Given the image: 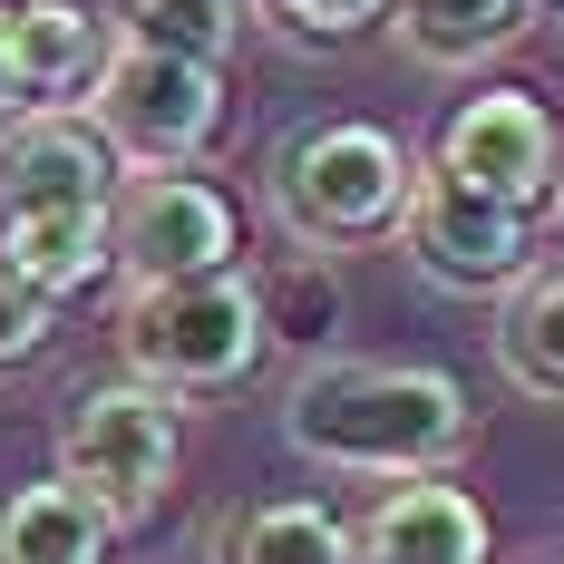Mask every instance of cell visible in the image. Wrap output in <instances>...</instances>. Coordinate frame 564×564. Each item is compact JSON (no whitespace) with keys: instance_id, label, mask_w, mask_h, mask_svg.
I'll return each mask as SVG.
<instances>
[{"instance_id":"cell-12","label":"cell","mask_w":564,"mask_h":564,"mask_svg":"<svg viewBox=\"0 0 564 564\" xmlns=\"http://www.w3.org/2000/svg\"><path fill=\"white\" fill-rule=\"evenodd\" d=\"M205 564H350V525L322 497H253L205 525Z\"/></svg>"},{"instance_id":"cell-2","label":"cell","mask_w":564,"mask_h":564,"mask_svg":"<svg viewBox=\"0 0 564 564\" xmlns=\"http://www.w3.org/2000/svg\"><path fill=\"white\" fill-rule=\"evenodd\" d=\"M409 175H419V156L390 127H370V117H302L273 147V166H263V195H273L282 234L302 253H350V243H390L399 234Z\"/></svg>"},{"instance_id":"cell-16","label":"cell","mask_w":564,"mask_h":564,"mask_svg":"<svg viewBox=\"0 0 564 564\" xmlns=\"http://www.w3.org/2000/svg\"><path fill=\"white\" fill-rule=\"evenodd\" d=\"M497 370L525 399H564V263H535L507 292V312H497Z\"/></svg>"},{"instance_id":"cell-10","label":"cell","mask_w":564,"mask_h":564,"mask_svg":"<svg viewBox=\"0 0 564 564\" xmlns=\"http://www.w3.org/2000/svg\"><path fill=\"white\" fill-rule=\"evenodd\" d=\"M350 564H497V525L448 477H399L350 525Z\"/></svg>"},{"instance_id":"cell-9","label":"cell","mask_w":564,"mask_h":564,"mask_svg":"<svg viewBox=\"0 0 564 564\" xmlns=\"http://www.w3.org/2000/svg\"><path fill=\"white\" fill-rule=\"evenodd\" d=\"M117 175L127 166L68 108H30L20 127H0V215H108Z\"/></svg>"},{"instance_id":"cell-22","label":"cell","mask_w":564,"mask_h":564,"mask_svg":"<svg viewBox=\"0 0 564 564\" xmlns=\"http://www.w3.org/2000/svg\"><path fill=\"white\" fill-rule=\"evenodd\" d=\"M545 205H555V225H564V156H555V195H545Z\"/></svg>"},{"instance_id":"cell-15","label":"cell","mask_w":564,"mask_h":564,"mask_svg":"<svg viewBox=\"0 0 564 564\" xmlns=\"http://www.w3.org/2000/svg\"><path fill=\"white\" fill-rule=\"evenodd\" d=\"M399 20V50L419 68H477L525 40V0H390Z\"/></svg>"},{"instance_id":"cell-20","label":"cell","mask_w":564,"mask_h":564,"mask_svg":"<svg viewBox=\"0 0 564 564\" xmlns=\"http://www.w3.org/2000/svg\"><path fill=\"white\" fill-rule=\"evenodd\" d=\"M263 322H292V340H312V350H322V340H332V282L322 273H292V292H263Z\"/></svg>"},{"instance_id":"cell-13","label":"cell","mask_w":564,"mask_h":564,"mask_svg":"<svg viewBox=\"0 0 564 564\" xmlns=\"http://www.w3.org/2000/svg\"><path fill=\"white\" fill-rule=\"evenodd\" d=\"M117 525L68 477H30L0 497V564H108Z\"/></svg>"},{"instance_id":"cell-7","label":"cell","mask_w":564,"mask_h":564,"mask_svg":"<svg viewBox=\"0 0 564 564\" xmlns=\"http://www.w3.org/2000/svg\"><path fill=\"white\" fill-rule=\"evenodd\" d=\"M108 273H127V292L234 273V205L195 166L117 175V195H108Z\"/></svg>"},{"instance_id":"cell-21","label":"cell","mask_w":564,"mask_h":564,"mask_svg":"<svg viewBox=\"0 0 564 564\" xmlns=\"http://www.w3.org/2000/svg\"><path fill=\"white\" fill-rule=\"evenodd\" d=\"M30 117V88H20V58H10V10H0V127Z\"/></svg>"},{"instance_id":"cell-6","label":"cell","mask_w":564,"mask_h":564,"mask_svg":"<svg viewBox=\"0 0 564 564\" xmlns=\"http://www.w3.org/2000/svg\"><path fill=\"white\" fill-rule=\"evenodd\" d=\"M399 253L438 292H516L535 273V225L516 205H497V195L457 185L448 166H419L409 205H399Z\"/></svg>"},{"instance_id":"cell-14","label":"cell","mask_w":564,"mask_h":564,"mask_svg":"<svg viewBox=\"0 0 564 564\" xmlns=\"http://www.w3.org/2000/svg\"><path fill=\"white\" fill-rule=\"evenodd\" d=\"M0 273L58 312L68 292L108 273V215H0Z\"/></svg>"},{"instance_id":"cell-24","label":"cell","mask_w":564,"mask_h":564,"mask_svg":"<svg viewBox=\"0 0 564 564\" xmlns=\"http://www.w3.org/2000/svg\"><path fill=\"white\" fill-rule=\"evenodd\" d=\"M555 10H564V0H555Z\"/></svg>"},{"instance_id":"cell-17","label":"cell","mask_w":564,"mask_h":564,"mask_svg":"<svg viewBox=\"0 0 564 564\" xmlns=\"http://www.w3.org/2000/svg\"><path fill=\"white\" fill-rule=\"evenodd\" d=\"M243 10H253V0H127L117 40L166 50V58H195V68H225V50L243 40Z\"/></svg>"},{"instance_id":"cell-23","label":"cell","mask_w":564,"mask_h":564,"mask_svg":"<svg viewBox=\"0 0 564 564\" xmlns=\"http://www.w3.org/2000/svg\"><path fill=\"white\" fill-rule=\"evenodd\" d=\"M545 564H564V555H545Z\"/></svg>"},{"instance_id":"cell-19","label":"cell","mask_w":564,"mask_h":564,"mask_svg":"<svg viewBox=\"0 0 564 564\" xmlns=\"http://www.w3.org/2000/svg\"><path fill=\"white\" fill-rule=\"evenodd\" d=\"M390 0H263V20H282L292 40H350V30H370Z\"/></svg>"},{"instance_id":"cell-4","label":"cell","mask_w":564,"mask_h":564,"mask_svg":"<svg viewBox=\"0 0 564 564\" xmlns=\"http://www.w3.org/2000/svg\"><path fill=\"white\" fill-rule=\"evenodd\" d=\"M175 467H185V409H175L166 390H147V380H98V390L68 399L50 477H68L108 525H147V516L166 507Z\"/></svg>"},{"instance_id":"cell-3","label":"cell","mask_w":564,"mask_h":564,"mask_svg":"<svg viewBox=\"0 0 564 564\" xmlns=\"http://www.w3.org/2000/svg\"><path fill=\"white\" fill-rule=\"evenodd\" d=\"M117 350H127V380L166 399H215L243 390L273 350V322H263V282L243 273H205V282H147L127 292L117 312Z\"/></svg>"},{"instance_id":"cell-1","label":"cell","mask_w":564,"mask_h":564,"mask_svg":"<svg viewBox=\"0 0 564 564\" xmlns=\"http://www.w3.org/2000/svg\"><path fill=\"white\" fill-rule=\"evenodd\" d=\"M282 438L332 467V477H448L467 438H477V409L448 370L429 360H340V350H312L282 390Z\"/></svg>"},{"instance_id":"cell-11","label":"cell","mask_w":564,"mask_h":564,"mask_svg":"<svg viewBox=\"0 0 564 564\" xmlns=\"http://www.w3.org/2000/svg\"><path fill=\"white\" fill-rule=\"evenodd\" d=\"M108 50H117V30L98 20V10H78V0H20V10H10V58H20L30 108L88 98L98 68H108Z\"/></svg>"},{"instance_id":"cell-5","label":"cell","mask_w":564,"mask_h":564,"mask_svg":"<svg viewBox=\"0 0 564 564\" xmlns=\"http://www.w3.org/2000/svg\"><path fill=\"white\" fill-rule=\"evenodd\" d=\"M78 117L98 127V147L127 175H175V166H195L215 147V127H225V68H195V58L117 40L98 88L78 98Z\"/></svg>"},{"instance_id":"cell-18","label":"cell","mask_w":564,"mask_h":564,"mask_svg":"<svg viewBox=\"0 0 564 564\" xmlns=\"http://www.w3.org/2000/svg\"><path fill=\"white\" fill-rule=\"evenodd\" d=\"M50 332H58V312L30 292V282L0 273V380H10V370H30V360L50 350Z\"/></svg>"},{"instance_id":"cell-8","label":"cell","mask_w":564,"mask_h":564,"mask_svg":"<svg viewBox=\"0 0 564 564\" xmlns=\"http://www.w3.org/2000/svg\"><path fill=\"white\" fill-rule=\"evenodd\" d=\"M555 117L535 88H477L467 108L448 117V137H438V166L457 185H477V195H497L516 215H535L545 195H555Z\"/></svg>"}]
</instances>
